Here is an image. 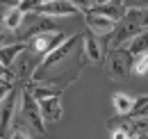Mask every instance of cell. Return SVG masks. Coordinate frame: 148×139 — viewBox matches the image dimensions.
Returning a JSON list of instances; mask_svg holds the SVG:
<instances>
[{
	"label": "cell",
	"instance_id": "cell-1",
	"mask_svg": "<svg viewBox=\"0 0 148 139\" xmlns=\"http://www.w3.org/2000/svg\"><path fill=\"white\" fill-rule=\"evenodd\" d=\"M132 59L134 55L123 46V48H114V50H107V57H105V71L107 75L114 78V80H123L132 73Z\"/></svg>",
	"mask_w": 148,
	"mask_h": 139
},
{
	"label": "cell",
	"instance_id": "cell-2",
	"mask_svg": "<svg viewBox=\"0 0 148 139\" xmlns=\"http://www.w3.org/2000/svg\"><path fill=\"white\" fill-rule=\"evenodd\" d=\"M21 119L27 123L34 132H39V135H46V125H43V114H41V105H39V100L27 91V89L23 87V94H21Z\"/></svg>",
	"mask_w": 148,
	"mask_h": 139
},
{
	"label": "cell",
	"instance_id": "cell-3",
	"mask_svg": "<svg viewBox=\"0 0 148 139\" xmlns=\"http://www.w3.org/2000/svg\"><path fill=\"white\" fill-rule=\"evenodd\" d=\"M80 41H82V36H80V34H71L64 43H62V46H59V48H57V50H53L50 55H46V57L41 59V64H39V69H37V73H34V78H32V80H43V75L53 69V66L62 64V62H64V59L75 50V46H77Z\"/></svg>",
	"mask_w": 148,
	"mask_h": 139
},
{
	"label": "cell",
	"instance_id": "cell-4",
	"mask_svg": "<svg viewBox=\"0 0 148 139\" xmlns=\"http://www.w3.org/2000/svg\"><path fill=\"white\" fill-rule=\"evenodd\" d=\"M105 50H107V36L100 39L91 30H87L82 34V57H84V62H91V64L105 62V57H107Z\"/></svg>",
	"mask_w": 148,
	"mask_h": 139
},
{
	"label": "cell",
	"instance_id": "cell-5",
	"mask_svg": "<svg viewBox=\"0 0 148 139\" xmlns=\"http://www.w3.org/2000/svg\"><path fill=\"white\" fill-rule=\"evenodd\" d=\"M66 39H69V36L64 34L62 30H59V32H43V34H37L32 41H30V50L37 52L39 57L43 59L46 55H50L53 50H57Z\"/></svg>",
	"mask_w": 148,
	"mask_h": 139
},
{
	"label": "cell",
	"instance_id": "cell-6",
	"mask_svg": "<svg viewBox=\"0 0 148 139\" xmlns=\"http://www.w3.org/2000/svg\"><path fill=\"white\" fill-rule=\"evenodd\" d=\"M21 91L18 87H14L7 96H2V112H0V123H2V137H5V132H9L12 130V125L16 121V109L21 107Z\"/></svg>",
	"mask_w": 148,
	"mask_h": 139
},
{
	"label": "cell",
	"instance_id": "cell-7",
	"mask_svg": "<svg viewBox=\"0 0 148 139\" xmlns=\"http://www.w3.org/2000/svg\"><path fill=\"white\" fill-rule=\"evenodd\" d=\"M25 89L37 98L39 103L41 100H46V98H55V96H62L64 94V85H53V82H48V80H32V82H27Z\"/></svg>",
	"mask_w": 148,
	"mask_h": 139
},
{
	"label": "cell",
	"instance_id": "cell-8",
	"mask_svg": "<svg viewBox=\"0 0 148 139\" xmlns=\"http://www.w3.org/2000/svg\"><path fill=\"white\" fill-rule=\"evenodd\" d=\"M84 23H87V30H91L93 34H98V36H110L116 30V21H112L107 16H100V14H93V12L84 14Z\"/></svg>",
	"mask_w": 148,
	"mask_h": 139
},
{
	"label": "cell",
	"instance_id": "cell-9",
	"mask_svg": "<svg viewBox=\"0 0 148 139\" xmlns=\"http://www.w3.org/2000/svg\"><path fill=\"white\" fill-rule=\"evenodd\" d=\"M37 14L50 16V18H55V16H73V14H77V9L71 5V0H46V2L37 9Z\"/></svg>",
	"mask_w": 148,
	"mask_h": 139
},
{
	"label": "cell",
	"instance_id": "cell-10",
	"mask_svg": "<svg viewBox=\"0 0 148 139\" xmlns=\"http://www.w3.org/2000/svg\"><path fill=\"white\" fill-rule=\"evenodd\" d=\"M91 12L93 14H100V16H107L112 21H116V23H121L123 18L128 16V7H125L123 0H107L103 5H96Z\"/></svg>",
	"mask_w": 148,
	"mask_h": 139
},
{
	"label": "cell",
	"instance_id": "cell-11",
	"mask_svg": "<svg viewBox=\"0 0 148 139\" xmlns=\"http://www.w3.org/2000/svg\"><path fill=\"white\" fill-rule=\"evenodd\" d=\"M30 48V43H9V46H2L0 50V62H2V69H12L16 64L23 52Z\"/></svg>",
	"mask_w": 148,
	"mask_h": 139
},
{
	"label": "cell",
	"instance_id": "cell-12",
	"mask_svg": "<svg viewBox=\"0 0 148 139\" xmlns=\"http://www.w3.org/2000/svg\"><path fill=\"white\" fill-rule=\"evenodd\" d=\"M62 96H55V98H46V100H41V114H43V119L48 123H55L62 119V114H64V109H62V100H59Z\"/></svg>",
	"mask_w": 148,
	"mask_h": 139
},
{
	"label": "cell",
	"instance_id": "cell-13",
	"mask_svg": "<svg viewBox=\"0 0 148 139\" xmlns=\"http://www.w3.org/2000/svg\"><path fill=\"white\" fill-rule=\"evenodd\" d=\"M23 21H25V14L21 12L18 7L5 9V14H2V30H7V32H18Z\"/></svg>",
	"mask_w": 148,
	"mask_h": 139
},
{
	"label": "cell",
	"instance_id": "cell-14",
	"mask_svg": "<svg viewBox=\"0 0 148 139\" xmlns=\"http://www.w3.org/2000/svg\"><path fill=\"white\" fill-rule=\"evenodd\" d=\"M112 105H114L119 116H130L132 109H134V98H130L128 94H123V91H116L112 96Z\"/></svg>",
	"mask_w": 148,
	"mask_h": 139
},
{
	"label": "cell",
	"instance_id": "cell-15",
	"mask_svg": "<svg viewBox=\"0 0 148 139\" xmlns=\"http://www.w3.org/2000/svg\"><path fill=\"white\" fill-rule=\"evenodd\" d=\"M30 130H32V128L18 116V119L14 121V125H12V130H9V139H34Z\"/></svg>",
	"mask_w": 148,
	"mask_h": 139
},
{
	"label": "cell",
	"instance_id": "cell-16",
	"mask_svg": "<svg viewBox=\"0 0 148 139\" xmlns=\"http://www.w3.org/2000/svg\"><path fill=\"white\" fill-rule=\"evenodd\" d=\"M132 55H141V52H148V30H144L141 34H137L128 46H125Z\"/></svg>",
	"mask_w": 148,
	"mask_h": 139
},
{
	"label": "cell",
	"instance_id": "cell-17",
	"mask_svg": "<svg viewBox=\"0 0 148 139\" xmlns=\"http://www.w3.org/2000/svg\"><path fill=\"white\" fill-rule=\"evenodd\" d=\"M148 73V52L134 55L132 59V75H146Z\"/></svg>",
	"mask_w": 148,
	"mask_h": 139
},
{
	"label": "cell",
	"instance_id": "cell-18",
	"mask_svg": "<svg viewBox=\"0 0 148 139\" xmlns=\"http://www.w3.org/2000/svg\"><path fill=\"white\" fill-rule=\"evenodd\" d=\"M43 2H46V0H23V2L18 5V9L23 12V14H32V12H37Z\"/></svg>",
	"mask_w": 148,
	"mask_h": 139
},
{
	"label": "cell",
	"instance_id": "cell-19",
	"mask_svg": "<svg viewBox=\"0 0 148 139\" xmlns=\"http://www.w3.org/2000/svg\"><path fill=\"white\" fill-rule=\"evenodd\" d=\"M71 5H73L77 12H82V14H87V12H91L93 7L98 5V0H71Z\"/></svg>",
	"mask_w": 148,
	"mask_h": 139
},
{
	"label": "cell",
	"instance_id": "cell-20",
	"mask_svg": "<svg viewBox=\"0 0 148 139\" xmlns=\"http://www.w3.org/2000/svg\"><path fill=\"white\" fill-rule=\"evenodd\" d=\"M128 9H139V12H146L148 9V0H123Z\"/></svg>",
	"mask_w": 148,
	"mask_h": 139
},
{
	"label": "cell",
	"instance_id": "cell-21",
	"mask_svg": "<svg viewBox=\"0 0 148 139\" xmlns=\"http://www.w3.org/2000/svg\"><path fill=\"white\" fill-rule=\"evenodd\" d=\"M23 0H2V9H12V7H18Z\"/></svg>",
	"mask_w": 148,
	"mask_h": 139
},
{
	"label": "cell",
	"instance_id": "cell-22",
	"mask_svg": "<svg viewBox=\"0 0 148 139\" xmlns=\"http://www.w3.org/2000/svg\"><path fill=\"white\" fill-rule=\"evenodd\" d=\"M137 139H148V132H146V135H141V137H137Z\"/></svg>",
	"mask_w": 148,
	"mask_h": 139
}]
</instances>
